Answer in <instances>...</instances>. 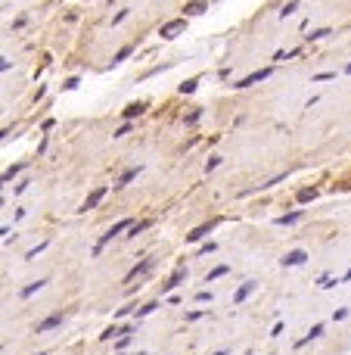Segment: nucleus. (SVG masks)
Instances as JSON below:
<instances>
[{"label":"nucleus","instance_id":"9d476101","mask_svg":"<svg viewBox=\"0 0 351 355\" xmlns=\"http://www.w3.org/2000/svg\"><path fill=\"white\" fill-rule=\"evenodd\" d=\"M252 290H255V281H246L240 290H237V296H233V302H243V299H249L252 296Z\"/></svg>","mask_w":351,"mask_h":355},{"label":"nucleus","instance_id":"0eeeda50","mask_svg":"<svg viewBox=\"0 0 351 355\" xmlns=\"http://www.w3.org/2000/svg\"><path fill=\"white\" fill-rule=\"evenodd\" d=\"M149 268H152V259H143L137 268H131V271H128V278H125V281H134V278H140V274H146Z\"/></svg>","mask_w":351,"mask_h":355},{"label":"nucleus","instance_id":"b1692460","mask_svg":"<svg viewBox=\"0 0 351 355\" xmlns=\"http://www.w3.org/2000/svg\"><path fill=\"white\" fill-rule=\"evenodd\" d=\"M345 72H351V62H348V66H345Z\"/></svg>","mask_w":351,"mask_h":355},{"label":"nucleus","instance_id":"393cba45","mask_svg":"<svg viewBox=\"0 0 351 355\" xmlns=\"http://www.w3.org/2000/svg\"><path fill=\"white\" fill-rule=\"evenodd\" d=\"M215 355H227V352H215Z\"/></svg>","mask_w":351,"mask_h":355},{"label":"nucleus","instance_id":"9b49d317","mask_svg":"<svg viewBox=\"0 0 351 355\" xmlns=\"http://www.w3.org/2000/svg\"><path fill=\"white\" fill-rule=\"evenodd\" d=\"M320 333H323V327H320V324H314V327H311V333H308V337H305V340H298V346H305V343H308V340H317V337H320Z\"/></svg>","mask_w":351,"mask_h":355},{"label":"nucleus","instance_id":"412c9836","mask_svg":"<svg viewBox=\"0 0 351 355\" xmlns=\"http://www.w3.org/2000/svg\"><path fill=\"white\" fill-rule=\"evenodd\" d=\"M336 284H339L336 278H320V287H323V290H326V287H336Z\"/></svg>","mask_w":351,"mask_h":355},{"label":"nucleus","instance_id":"aec40b11","mask_svg":"<svg viewBox=\"0 0 351 355\" xmlns=\"http://www.w3.org/2000/svg\"><path fill=\"white\" fill-rule=\"evenodd\" d=\"M298 200H301V203H308V200H314V190H301V193H298Z\"/></svg>","mask_w":351,"mask_h":355},{"label":"nucleus","instance_id":"4468645a","mask_svg":"<svg viewBox=\"0 0 351 355\" xmlns=\"http://www.w3.org/2000/svg\"><path fill=\"white\" fill-rule=\"evenodd\" d=\"M221 274H227V268L221 265V268H215V271H208V278H205V284H212V281H218Z\"/></svg>","mask_w":351,"mask_h":355},{"label":"nucleus","instance_id":"dca6fc26","mask_svg":"<svg viewBox=\"0 0 351 355\" xmlns=\"http://www.w3.org/2000/svg\"><path fill=\"white\" fill-rule=\"evenodd\" d=\"M298 218H301V212H292V215H283V218H277V221H280V224H295Z\"/></svg>","mask_w":351,"mask_h":355},{"label":"nucleus","instance_id":"7ed1b4c3","mask_svg":"<svg viewBox=\"0 0 351 355\" xmlns=\"http://www.w3.org/2000/svg\"><path fill=\"white\" fill-rule=\"evenodd\" d=\"M109 193V187H97L90 196H87V200H84V206H81V212H90V209H97L100 206V200H103V196Z\"/></svg>","mask_w":351,"mask_h":355},{"label":"nucleus","instance_id":"f8f14e48","mask_svg":"<svg viewBox=\"0 0 351 355\" xmlns=\"http://www.w3.org/2000/svg\"><path fill=\"white\" fill-rule=\"evenodd\" d=\"M295 10H298V0H289V4H286V7L280 10V19H286V16H292Z\"/></svg>","mask_w":351,"mask_h":355},{"label":"nucleus","instance_id":"6e6552de","mask_svg":"<svg viewBox=\"0 0 351 355\" xmlns=\"http://www.w3.org/2000/svg\"><path fill=\"white\" fill-rule=\"evenodd\" d=\"M183 278H186V268H177V271H174V278H171L168 284H162V293H171V290H174Z\"/></svg>","mask_w":351,"mask_h":355},{"label":"nucleus","instance_id":"f257e3e1","mask_svg":"<svg viewBox=\"0 0 351 355\" xmlns=\"http://www.w3.org/2000/svg\"><path fill=\"white\" fill-rule=\"evenodd\" d=\"M125 227H134V221H131V218H122L119 224H112V227H109V231H106V234L100 237V243H97V249H93V253H100V249H103V246H106V243L112 240V237H115V234H122Z\"/></svg>","mask_w":351,"mask_h":355},{"label":"nucleus","instance_id":"20e7f679","mask_svg":"<svg viewBox=\"0 0 351 355\" xmlns=\"http://www.w3.org/2000/svg\"><path fill=\"white\" fill-rule=\"evenodd\" d=\"M308 259V253L305 249H292V253H286L283 256V268H292V265H301Z\"/></svg>","mask_w":351,"mask_h":355},{"label":"nucleus","instance_id":"2eb2a0df","mask_svg":"<svg viewBox=\"0 0 351 355\" xmlns=\"http://www.w3.org/2000/svg\"><path fill=\"white\" fill-rule=\"evenodd\" d=\"M41 287H44V281H34V284H28V287L22 290V296H31V293H37Z\"/></svg>","mask_w":351,"mask_h":355},{"label":"nucleus","instance_id":"f03ea898","mask_svg":"<svg viewBox=\"0 0 351 355\" xmlns=\"http://www.w3.org/2000/svg\"><path fill=\"white\" fill-rule=\"evenodd\" d=\"M183 28H186V19H174V22H165V25L159 28V34H162V37H177Z\"/></svg>","mask_w":351,"mask_h":355},{"label":"nucleus","instance_id":"f3484780","mask_svg":"<svg viewBox=\"0 0 351 355\" xmlns=\"http://www.w3.org/2000/svg\"><path fill=\"white\" fill-rule=\"evenodd\" d=\"M128 53H131V47H122L119 53H115V59H112V62H115V66H119V62H125V59H128Z\"/></svg>","mask_w":351,"mask_h":355},{"label":"nucleus","instance_id":"a211bd4d","mask_svg":"<svg viewBox=\"0 0 351 355\" xmlns=\"http://www.w3.org/2000/svg\"><path fill=\"white\" fill-rule=\"evenodd\" d=\"M149 224H152V221H140V224H134V227H131V237H137V234H140V231H146Z\"/></svg>","mask_w":351,"mask_h":355},{"label":"nucleus","instance_id":"ddd939ff","mask_svg":"<svg viewBox=\"0 0 351 355\" xmlns=\"http://www.w3.org/2000/svg\"><path fill=\"white\" fill-rule=\"evenodd\" d=\"M140 112H143V103H131V106L125 109V115H128V118H134V115H140Z\"/></svg>","mask_w":351,"mask_h":355},{"label":"nucleus","instance_id":"1a4fd4ad","mask_svg":"<svg viewBox=\"0 0 351 355\" xmlns=\"http://www.w3.org/2000/svg\"><path fill=\"white\" fill-rule=\"evenodd\" d=\"M212 227H215V221H208V224H202V227H196V231H190V234H186V240H190V243L202 240V237H205V234H208Z\"/></svg>","mask_w":351,"mask_h":355},{"label":"nucleus","instance_id":"a878e982","mask_svg":"<svg viewBox=\"0 0 351 355\" xmlns=\"http://www.w3.org/2000/svg\"><path fill=\"white\" fill-rule=\"evenodd\" d=\"M37 355H44V352H37Z\"/></svg>","mask_w":351,"mask_h":355},{"label":"nucleus","instance_id":"6ab92c4d","mask_svg":"<svg viewBox=\"0 0 351 355\" xmlns=\"http://www.w3.org/2000/svg\"><path fill=\"white\" fill-rule=\"evenodd\" d=\"M186 10H190V13H202V10H205V4H202V0H196V4H190Z\"/></svg>","mask_w":351,"mask_h":355},{"label":"nucleus","instance_id":"423d86ee","mask_svg":"<svg viewBox=\"0 0 351 355\" xmlns=\"http://www.w3.org/2000/svg\"><path fill=\"white\" fill-rule=\"evenodd\" d=\"M62 324V315H50V318H44L41 324H37V333H44V330H53Z\"/></svg>","mask_w":351,"mask_h":355},{"label":"nucleus","instance_id":"39448f33","mask_svg":"<svg viewBox=\"0 0 351 355\" xmlns=\"http://www.w3.org/2000/svg\"><path fill=\"white\" fill-rule=\"evenodd\" d=\"M267 75H270V69H258V72H252L249 78H243V81H240L237 88H249V85H255V81H264Z\"/></svg>","mask_w":351,"mask_h":355},{"label":"nucleus","instance_id":"4be33fe9","mask_svg":"<svg viewBox=\"0 0 351 355\" xmlns=\"http://www.w3.org/2000/svg\"><path fill=\"white\" fill-rule=\"evenodd\" d=\"M323 34H330V28H320V31H314V34H308L311 41H317V37H323Z\"/></svg>","mask_w":351,"mask_h":355},{"label":"nucleus","instance_id":"5701e85b","mask_svg":"<svg viewBox=\"0 0 351 355\" xmlns=\"http://www.w3.org/2000/svg\"><path fill=\"white\" fill-rule=\"evenodd\" d=\"M180 91H183V94H190V91H196V81H186V85H180Z\"/></svg>","mask_w":351,"mask_h":355}]
</instances>
